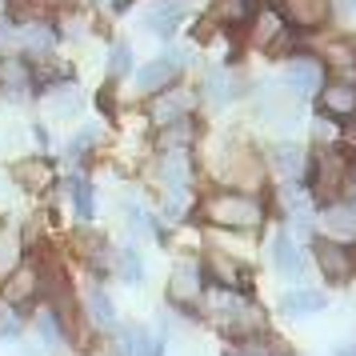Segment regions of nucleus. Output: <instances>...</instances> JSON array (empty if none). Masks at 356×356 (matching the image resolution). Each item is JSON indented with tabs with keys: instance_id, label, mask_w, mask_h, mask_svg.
<instances>
[{
	"instance_id": "obj_21",
	"label": "nucleus",
	"mask_w": 356,
	"mask_h": 356,
	"mask_svg": "<svg viewBox=\"0 0 356 356\" xmlns=\"http://www.w3.org/2000/svg\"><path fill=\"white\" fill-rule=\"evenodd\" d=\"M273 260H276V268L289 276V280H296V276L305 273V252H300V244H296V236H292V232H276Z\"/></svg>"
},
{
	"instance_id": "obj_36",
	"label": "nucleus",
	"mask_w": 356,
	"mask_h": 356,
	"mask_svg": "<svg viewBox=\"0 0 356 356\" xmlns=\"http://www.w3.org/2000/svg\"><path fill=\"white\" fill-rule=\"evenodd\" d=\"M337 8L344 13V17H353V13H356V0H337Z\"/></svg>"
},
{
	"instance_id": "obj_37",
	"label": "nucleus",
	"mask_w": 356,
	"mask_h": 356,
	"mask_svg": "<svg viewBox=\"0 0 356 356\" xmlns=\"http://www.w3.org/2000/svg\"><path fill=\"white\" fill-rule=\"evenodd\" d=\"M337 356H356V348H340V353Z\"/></svg>"
},
{
	"instance_id": "obj_26",
	"label": "nucleus",
	"mask_w": 356,
	"mask_h": 356,
	"mask_svg": "<svg viewBox=\"0 0 356 356\" xmlns=\"http://www.w3.org/2000/svg\"><path fill=\"white\" fill-rule=\"evenodd\" d=\"M193 140H196L193 120H177V124L161 129V152H188Z\"/></svg>"
},
{
	"instance_id": "obj_22",
	"label": "nucleus",
	"mask_w": 356,
	"mask_h": 356,
	"mask_svg": "<svg viewBox=\"0 0 356 356\" xmlns=\"http://www.w3.org/2000/svg\"><path fill=\"white\" fill-rule=\"evenodd\" d=\"M209 17L216 24H225V29H244L248 20L257 17V0H212Z\"/></svg>"
},
{
	"instance_id": "obj_2",
	"label": "nucleus",
	"mask_w": 356,
	"mask_h": 356,
	"mask_svg": "<svg viewBox=\"0 0 356 356\" xmlns=\"http://www.w3.org/2000/svg\"><path fill=\"white\" fill-rule=\"evenodd\" d=\"M209 296V292H204ZM209 321L232 340H244L252 332L268 328V312L257 305L252 292H228V289H212L209 296Z\"/></svg>"
},
{
	"instance_id": "obj_12",
	"label": "nucleus",
	"mask_w": 356,
	"mask_h": 356,
	"mask_svg": "<svg viewBox=\"0 0 356 356\" xmlns=\"http://www.w3.org/2000/svg\"><path fill=\"white\" fill-rule=\"evenodd\" d=\"M321 100V113L332 116V120H353L356 116V84L353 81H328L316 92Z\"/></svg>"
},
{
	"instance_id": "obj_4",
	"label": "nucleus",
	"mask_w": 356,
	"mask_h": 356,
	"mask_svg": "<svg viewBox=\"0 0 356 356\" xmlns=\"http://www.w3.org/2000/svg\"><path fill=\"white\" fill-rule=\"evenodd\" d=\"M204 292H209V280H204V268L196 257H180L177 268L168 273V305L180 308L184 316L200 312L204 305Z\"/></svg>"
},
{
	"instance_id": "obj_13",
	"label": "nucleus",
	"mask_w": 356,
	"mask_h": 356,
	"mask_svg": "<svg viewBox=\"0 0 356 356\" xmlns=\"http://www.w3.org/2000/svg\"><path fill=\"white\" fill-rule=\"evenodd\" d=\"M284 84H289V92L296 100L316 97L324 88V68L316 65V60H308V56H296V60H289V68H284Z\"/></svg>"
},
{
	"instance_id": "obj_11",
	"label": "nucleus",
	"mask_w": 356,
	"mask_h": 356,
	"mask_svg": "<svg viewBox=\"0 0 356 356\" xmlns=\"http://www.w3.org/2000/svg\"><path fill=\"white\" fill-rule=\"evenodd\" d=\"M33 88H36V72L29 68V60H20V56H4L0 60V97L24 100Z\"/></svg>"
},
{
	"instance_id": "obj_23",
	"label": "nucleus",
	"mask_w": 356,
	"mask_h": 356,
	"mask_svg": "<svg viewBox=\"0 0 356 356\" xmlns=\"http://www.w3.org/2000/svg\"><path fill=\"white\" fill-rule=\"evenodd\" d=\"M84 308H88V321L97 324V328L116 332V305H113V296L100 289V284H92V289L84 292Z\"/></svg>"
},
{
	"instance_id": "obj_1",
	"label": "nucleus",
	"mask_w": 356,
	"mask_h": 356,
	"mask_svg": "<svg viewBox=\"0 0 356 356\" xmlns=\"http://www.w3.org/2000/svg\"><path fill=\"white\" fill-rule=\"evenodd\" d=\"M196 216L212 228H225V232H257L264 225V200L252 193H236V188H220L209 193L196 204Z\"/></svg>"
},
{
	"instance_id": "obj_34",
	"label": "nucleus",
	"mask_w": 356,
	"mask_h": 356,
	"mask_svg": "<svg viewBox=\"0 0 356 356\" xmlns=\"http://www.w3.org/2000/svg\"><path fill=\"white\" fill-rule=\"evenodd\" d=\"M92 356H129V344H124V337H108L92 344Z\"/></svg>"
},
{
	"instance_id": "obj_15",
	"label": "nucleus",
	"mask_w": 356,
	"mask_h": 356,
	"mask_svg": "<svg viewBox=\"0 0 356 356\" xmlns=\"http://www.w3.org/2000/svg\"><path fill=\"white\" fill-rule=\"evenodd\" d=\"M252 24V44L257 49H264V52H284L289 49V24L280 20V13H260V17H252L248 20Z\"/></svg>"
},
{
	"instance_id": "obj_6",
	"label": "nucleus",
	"mask_w": 356,
	"mask_h": 356,
	"mask_svg": "<svg viewBox=\"0 0 356 356\" xmlns=\"http://www.w3.org/2000/svg\"><path fill=\"white\" fill-rule=\"evenodd\" d=\"M36 296H40V273H36L33 260H20L17 268H13V273L0 280V300H4L8 308H17V312H20V308L33 305Z\"/></svg>"
},
{
	"instance_id": "obj_10",
	"label": "nucleus",
	"mask_w": 356,
	"mask_h": 356,
	"mask_svg": "<svg viewBox=\"0 0 356 356\" xmlns=\"http://www.w3.org/2000/svg\"><path fill=\"white\" fill-rule=\"evenodd\" d=\"M193 108H196V92H188V88H164V92H156L148 113H152V120L161 129H168L177 120H193Z\"/></svg>"
},
{
	"instance_id": "obj_33",
	"label": "nucleus",
	"mask_w": 356,
	"mask_h": 356,
	"mask_svg": "<svg viewBox=\"0 0 356 356\" xmlns=\"http://www.w3.org/2000/svg\"><path fill=\"white\" fill-rule=\"evenodd\" d=\"M17 332H20V312L0 300V337H17Z\"/></svg>"
},
{
	"instance_id": "obj_35",
	"label": "nucleus",
	"mask_w": 356,
	"mask_h": 356,
	"mask_svg": "<svg viewBox=\"0 0 356 356\" xmlns=\"http://www.w3.org/2000/svg\"><path fill=\"white\" fill-rule=\"evenodd\" d=\"M132 65V52L129 44H113V56H108V68H113V76H120V72H129Z\"/></svg>"
},
{
	"instance_id": "obj_20",
	"label": "nucleus",
	"mask_w": 356,
	"mask_h": 356,
	"mask_svg": "<svg viewBox=\"0 0 356 356\" xmlns=\"http://www.w3.org/2000/svg\"><path fill=\"white\" fill-rule=\"evenodd\" d=\"M324 308H328V296L321 289H289L280 296L284 316H312V312H324Z\"/></svg>"
},
{
	"instance_id": "obj_31",
	"label": "nucleus",
	"mask_w": 356,
	"mask_h": 356,
	"mask_svg": "<svg viewBox=\"0 0 356 356\" xmlns=\"http://www.w3.org/2000/svg\"><path fill=\"white\" fill-rule=\"evenodd\" d=\"M40 337L49 340V344H65V340H68V332H65V324H60V316H56L49 305L40 308Z\"/></svg>"
},
{
	"instance_id": "obj_7",
	"label": "nucleus",
	"mask_w": 356,
	"mask_h": 356,
	"mask_svg": "<svg viewBox=\"0 0 356 356\" xmlns=\"http://www.w3.org/2000/svg\"><path fill=\"white\" fill-rule=\"evenodd\" d=\"M200 268H204V280H209V289L252 292V276H248V268H241V264H236L232 257H225V252H204Z\"/></svg>"
},
{
	"instance_id": "obj_27",
	"label": "nucleus",
	"mask_w": 356,
	"mask_h": 356,
	"mask_svg": "<svg viewBox=\"0 0 356 356\" xmlns=\"http://www.w3.org/2000/svg\"><path fill=\"white\" fill-rule=\"evenodd\" d=\"M113 268H116V276L124 280V284H136V280H145V257L136 252V248H120L113 257Z\"/></svg>"
},
{
	"instance_id": "obj_14",
	"label": "nucleus",
	"mask_w": 356,
	"mask_h": 356,
	"mask_svg": "<svg viewBox=\"0 0 356 356\" xmlns=\"http://www.w3.org/2000/svg\"><path fill=\"white\" fill-rule=\"evenodd\" d=\"M328 13H332V0H280V20H289L305 33L321 29Z\"/></svg>"
},
{
	"instance_id": "obj_19",
	"label": "nucleus",
	"mask_w": 356,
	"mask_h": 356,
	"mask_svg": "<svg viewBox=\"0 0 356 356\" xmlns=\"http://www.w3.org/2000/svg\"><path fill=\"white\" fill-rule=\"evenodd\" d=\"M13 180H17L20 188H29V193H49L52 184H56V172H52V164L44 156H33V161H20L13 168Z\"/></svg>"
},
{
	"instance_id": "obj_29",
	"label": "nucleus",
	"mask_w": 356,
	"mask_h": 356,
	"mask_svg": "<svg viewBox=\"0 0 356 356\" xmlns=\"http://www.w3.org/2000/svg\"><path fill=\"white\" fill-rule=\"evenodd\" d=\"M124 344H129V356H164V344L148 328H129Z\"/></svg>"
},
{
	"instance_id": "obj_9",
	"label": "nucleus",
	"mask_w": 356,
	"mask_h": 356,
	"mask_svg": "<svg viewBox=\"0 0 356 356\" xmlns=\"http://www.w3.org/2000/svg\"><path fill=\"white\" fill-rule=\"evenodd\" d=\"M180 68H184V52H164L156 60H148V65L136 72V92H148V97L164 92V88L180 76Z\"/></svg>"
},
{
	"instance_id": "obj_25",
	"label": "nucleus",
	"mask_w": 356,
	"mask_h": 356,
	"mask_svg": "<svg viewBox=\"0 0 356 356\" xmlns=\"http://www.w3.org/2000/svg\"><path fill=\"white\" fill-rule=\"evenodd\" d=\"M268 168H273L280 180H296L305 172V152L296 145H276L273 152H268Z\"/></svg>"
},
{
	"instance_id": "obj_32",
	"label": "nucleus",
	"mask_w": 356,
	"mask_h": 356,
	"mask_svg": "<svg viewBox=\"0 0 356 356\" xmlns=\"http://www.w3.org/2000/svg\"><path fill=\"white\" fill-rule=\"evenodd\" d=\"M100 140V129H81L76 136H72V145H68V156L72 161H81V156H88V148Z\"/></svg>"
},
{
	"instance_id": "obj_18",
	"label": "nucleus",
	"mask_w": 356,
	"mask_h": 356,
	"mask_svg": "<svg viewBox=\"0 0 356 356\" xmlns=\"http://www.w3.org/2000/svg\"><path fill=\"white\" fill-rule=\"evenodd\" d=\"M241 92H244L241 72H232V68H209L204 72V97L212 104H228V100H236Z\"/></svg>"
},
{
	"instance_id": "obj_8",
	"label": "nucleus",
	"mask_w": 356,
	"mask_h": 356,
	"mask_svg": "<svg viewBox=\"0 0 356 356\" xmlns=\"http://www.w3.org/2000/svg\"><path fill=\"white\" fill-rule=\"evenodd\" d=\"M72 252L84 260V268H88L92 276L113 273V248H108V241H104V232H97V228L72 232Z\"/></svg>"
},
{
	"instance_id": "obj_16",
	"label": "nucleus",
	"mask_w": 356,
	"mask_h": 356,
	"mask_svg": "<svg viewBox=\"0 0 356 356\" xmlns=\"http://www.w3.org/2000/svg\"><path fill=\"white\" fill-rule=\"evenodd\" d=\"M225 356H292V344L273 337L264 328V332H252V337H244V340H232V348Z\"/></svg>"
},
{
	"instance_id": "obj_5",
	"label": "nucleus",
	"mask_w": 356,
	"mask_h": 356,
	"mask_svg": "<svg viewBox=\"0 0 356 356\" xmlns=\"http://www.w3.org/2000/svg\"><path fill=\"white\" fill-rule=\"evenodd\" d=\"M312 257H316V268L324 273L328 284H348L356 276V244L321 236V241L312 244Z\"/></svg>"
},
{
	"instance_id": "obj_30",
	"label": "nucleus",
	"mask_w": 356,
	"mask_h": 356,
	"mask_svg": "<svg viewBox=\"0 0 356 356\" xmlns=\"http://www.w3.org/2000/svg\"><path fill=\"white\" fill-rule=\"evenodd\" d=\"M52 40H56V36H52L49 29H44V24H29V29L20 33V44L33 52V56H44V52L52 49Z\"/></svg>"
},
{
	"instance_id": "obj_3",
	"label": "nucleus",
	"mask_w": 356,
	"mask_h": 356,
	"mask_svg": "<svg viewBox=\"0 0 356 356\" xmlns=\"http://www.w3.org/2000/svg\"><path fill=\"white\" fill-rule=\"evenodd\" d=\"M348 177H353V161H348L340 148H321V152L312 156V164H308V200L321 204V209L344 200Z\"/></svg>"
},
{
	"instance_id": "obj_28",
	"label": "nucleus",
	"mask_w": 356,
	"mask_h": 356,
	"mask_svg": "<svg viewBox=\"0 0 356 356\" xmlns=\"http://www.w3.org/2000/svg\"><path fill=\"white\" fill-rule=\"evenodd\" d=\"M68 200H72V209L81 220H92V212H97V200H92V184L84 177H72L68 180Z\"/></svg>"
},
{
	"instance_id": "obj_17",
	"label": "nucleus",
	"mask_w": 356,
	"mask_h": 356,
	"mask_svg": "<svg viewBox=\"0 0 356 356\" xmlns=\"http://www.w3.org/2000/svg\"><path fill=\"white\" fill-rule=\"evenodd\" d=\"M188 8H193V0H156V4L148 8L145 24L152 29V33L168 36V33H177V24L188 17Z\"/></svg>"
},
{
	"instance_id": "obj_24",
	"label": "nucleus",
	"mask_w": 356,
	"mask_h": 356,
	"mask_svg": "<svg viewBox=\"0 0 356 356\" xmlns=\"http://www.w3.org/2000/svg\"><path fill=\"white\" fill-rule=\"evenodd\" d=\"M20 260H24V241H20L17 225H8V220H0V280L17 268Z\"/></svg>"
}]
</instances>
